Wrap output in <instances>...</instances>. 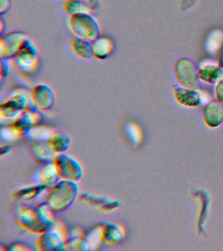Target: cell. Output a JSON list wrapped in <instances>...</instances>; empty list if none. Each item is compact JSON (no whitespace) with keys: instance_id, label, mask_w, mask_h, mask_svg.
I'll return each mask as SVG.
<instances>
[{"instance_id":"cell-1","label":"cell","mask_w":223,"mask_h":251,"mask_svg":"<svg viewBox=\"0 0 223 251\" xmlns=\"http://www.w3.org/2000/svg\"><path fill=\"white\" fill-rule=\"evenodd\" d=\"M16 219L25 230L39 235L51 228L56 219L44 201L36 205L21 203L16 209Z\"/></svg>"},{"instance_id":"cell-2","label":"cell","mask_w":223,"mask_h":251,"mask_svg":"<svg viewBox=\"0 0 223 251\" xmlns=\"http://www.w3.org/2000/svg\"><path fill=\"white\" fill-rule=\"evenodd\" d=\"M79 192L78 182L61 179L50 188L44 201L56 215L69 209L77 199Z\"/></svg>"},{"instance_id":"cell-3","label":"cell","mask_w":223,"mask_h":251,"mask_svg":"<svg viewBox=\"0 0 223 251\" xmlns=\"http://www.w3.org/2000/svg\"><path fill=\"white\" fill-rule=\"evenodd\" d=\"M11 60L15 71L22 75H30L36 72L39 65L38 50L32 39L28 37Z\"/></svg>"},{"instance_id":"cell-4","label":"cell","mask_w":223,"mask_h":251,"mask_svg":"<svg viewBox=\"0 0 223 251\" xmlns=\"http://www.w3.org/2000/svg\"><path fill=\"white\" fill-rule=\"evenodd\" d=\"M69 229L55 219L51 228L41 233L36 242L39 251H66L65 240Z\"/></svg>"},{"instance_id":"cell-5","label":"cell","mask_w":223,"mask_h":251,"mask_svg":"<svg viewBox=\"0 0 223 251\" xmlns=\"http://www.w3.org/2000/svg\"><path fill=\"white\" fill-rule=\"evenodd\" d=\"M69 25L75 36L89 41L100 35V27L97 20L89 13L70 16Z\"/></svg>"},{"instance_id":"cell-6","label":"cell","mask_w":223,"mask_h":251,"mask_svg":"<svg viewBox=\"0 0 223 251\" xmlns=\"http://www.w3.org/2000/svg\"><path fill=\"white\" fill-rule=\"evenodd\" d=\"M44 118L42 111L38 109L31 101L26 109L13 123L9 125H10L17 136L25 137L33 127L40 125Z\"/></svg>"},{"instance_id":"cell-7","label":"cell","mask_w":223,"mask_h":251,"mask_svg":"<svg viewBox=\"0 0 223 251\" xmlns=\"http://www.w3.org/2000/svg\"><path fill=\"white\" fill-rule=\"evenodd\" d=\"M175 75L179 85L189 89L200 88L197 66L189 58H181L175 65Z\"/></svg>"},{"instance_id":"cell-8","label":"cell","mask_w":223,"mask_h":251,"mask_svg":"<svg viewBox=\"0 0 223 251\" xmlns=\"http://www.w3.org/2000/svg\"><path fill=\"white\" fill-rule=\"evenodd\" d=\"M53 162L61 179L78 182L83 177V166L74 156L61 153L57 154Z\"/></svg>"},{"instance_id":"cell-9","label":"cell","mask_w":223,"mask_h":251,"mask_svg":"<svg viewBox=\"0 0 223 251\" xmlns=\"http://www.w3.org/2000/svg\"><path fill=\"white\" fill-rule=\"evenodd\" d=\"M174 96L180 105L187 107H204L211 101L210 96L205 90L200 88L189 89L179 84L173 86Z\"/></svg>"},{"instance_id":"cell-10","label":"cell","mask_w":223,"mask_h":251,"mask_svg":"<svg viewBox=\"0 0 223 251\" xmlns=\"http://www.w3.org/2000/svg\"><path fill=\"white\" fill-rule=\"evenodd\" d=\"M28 35L22 31H11L1 35L0 38V58L12 59L22 48Z\"/></svg>"},{"instance_id":"cell-11","label":"cell","mask_w":223,"mask_h":251,"mask_svg":"<svg viewBox=\"0 0 223 251\" xmlns=\"http://www.w3.org/2000/svg\"><path fill=\"white\" fill-rule=\"evenodd\" d=\"M28 104L25 94L17 93L11 96L0 106V117L1 121L4 120L8 121L9 124L13 123L26 109Z\"/></svg>"},{"instance_id":"cell-12","label":"cell","mask_w":223,"mask_h":251,"mask_svg":"<svg viewBox=\"0 0 223 251\" xmlns=\"http://www.w3.org/2000/svg\"><path fill=\"white\" fill-rule=\"evenodd\" d=\"M80 200L102 212L114 211L121 206V202L118 200L90 192H83L80 196Z\"/></svg>"},{"instance_id":"cell-13","label":"cell","mask_w":223,"mask_h":251,"mask_svg":"<svg viewBox=\"0 0 223 251\" xmlns=\"http://www.w3.org/2000/svg\"><path fill=\"white\" fill-rule=\"evenodd\" d=\"M199 78L207 84H216L223 78V68L218 62L202 59L197 65Z\"/></svg>"},{"instance_id":"cell-14","label":"cell","mask_w":223,"mask_h":251,"mask_svg":"<svg viewBox=\"0 0 223 251\" xmlns=\"http://www.w3.org/2000/svg\"><path fill=\"white\" fill-rule=\"evenodd\" d=\"M33 104L40 111H49L55 103V94L50 86L39 84L33 89L32 96Z\"/></svg>"},{"instance_id":"cell-15","label":"cell","mask_w":223,"mask_h":251,"mask_svg":"<svg viewBox=\"0 0 223 251\" xmlns=\"http://www.w3.org/2000/svg\"><path fill=\"white\" fill-rule=\"evenodd\" d=\"M60 180L61 178L54 162L42 164L33 177V181L35 183L43 184L50 188L55 185Z\"/></svg>"},{"instance_id":"cell-16","label":"cell","mask_w":223,"mask_h":251,"mask_svg":"<svg viewBox=\"0 0 223 251\" xmlns=\"http://www.w3.org/2000/svg\"><path fill=\"white\" fill-rule=\"evenodd\" d=\"M203 119L211 128H217L223 123V105L217 100H211L203 107Z\"/></svg>"},{"instance_id":"cell-17","label":"cell","mask_w":223,"mask_h":251,"mask_svg":"<svg viewBox=\"0 0 223 251\" xmlns=\"http://www.w3.org/2000/svg\"><path fill=\"white\" fill-rule=\"evenodd\" d=\"M50 190L48 186L35 183L19 188L15 192L14 196L16 200H20L23 203L32 204V202L40 200L45 194H48Z\"/></svg>"},{"instance_id":"cell-18","label":"cell","mask_w":223,"mask_h":251,"mask_svg":"<svg viewBox=\"0 0 223 251\" xmlns=\"http://www.w3.org/2000/svg\"><path fill=\"white\" fill-rule=\"evenodd\" d=\"M103 242L111 246L122 242L126 235L122 225L113 222H103Z\"/></svg>"},{"instance_id":"cell-19","label":"cell","mask_w":223,"mask_h":251,"mask_svg":"<svg viewBox=\"0 0 223 251\" xmlns=\"http://www.w3.org/2000/svg\"><path fill=\"white\" fill-rule=\"evenodd\" d=\"M93 57L99 60H104L110 56L115 49V43L111 38L99 35L91 41Z\"/></svg>"},{"instance_id":"cell-20","label":"cell","mask_w":223,"mask_h":251,"mask_svg":"<svg viewBox=\"0 0 223 251\" xmlns=\"http://www.w3.org/2000/svg\"><path fill=\"white\" fill-rule=\"evenodd\" d=\"M30 152L33 158L39 162L44 163L53 162L57 156L50 143L31 142Z\"/></svg>"},{"instance_id":"cell-21","label":"cell","mask_w":223,"mask_h":251,"mask_svg":"<svg viewBox=\"0 0 223 251\" xmlns=\"http://www.w3.org/2000/svg\"><path fill=\"white\" fill-rule=\"evenodd\" d=\"M103 242V224L101 223L85 233L83 243L85 251L97 250Z\"/></svg>"},{"instance_id":"cell-22","label":"cell","mask_w":223,"mask_h":251,"mask_svg":"<svg viewBox=\"0 0 223 251\" xmlns=\"http://www.w3.org/2000/svg\"><path fill=\"white\" fill-rule=\"evenodd\" d=\"M223 47V31L213 29L207 33L203 42V49L207 54L213 56L217 54Z\"/></svg>"},{"instance_id":"cell-23","label":"cell","mask_w":223,"mask_h":251,"mask_svg":"<svg viewBox=\"0 0 223 251\" xmlns=\"http://www.w3.org/2000/svg\"><path fill=\"white\" fill-rule=\"evenodd\" d=\"M49 143L56 154L67 152L72 145L70 135L63 131L54 130Z\"/></svg>"},{"instance_id":"cell-24","label":"cell","mask_w":223,"mask_h":251,"mask_svg":"<svg viewBox=\"0 0 223 251\" xmlns=\"http://www.w3.org/2000/svg\"><path fill=\"white\" fill-rule=\"evenodd\" d=\"M85 233L80 227L69 229L65 240L66 251H85L83 243Z\"/></svg>"},{"instance_id":"cell-25","label":"cell","mask_w":223,"mask_h":251,"mask_svg":"<svg viewBox=\"0 0 223 251\" xmlns=\"http://www.w3.org/2000/svg\"><path fill=\"white\" fill-rule=\"evenodd\" d=\"M70 44H71L72 50L80 58L90 59L93 57L91 41L81 38V37L75 36L72 37Z\"/></svg>"},{"instance_id":"cell-26","label":"cell","mask_w":223,"mask_h":251,"mask_svg":"<svg viewBox=\"0 0 223 251\" xmlns=\"http://www.w3.org/2000/svg\"><path fill=\"white\" fill-rule=\"evenodd\" d=\"M53 131L50 127L39 125L33 127L25 137L30 142H48Z\"/></svg>"},{"instance_id":"cell-27","label":"cell","mask_w":223,"mask_h":251,"mask_svg":"<svg viewBox=\"0 0 223 251\" xmlns=\"http://www.w3.org/2000/svg\"><path fill=\"white\" fill-rule=\"evenodd\" d=\"M124 132L129 142L133 147H138L142 141V129L134 122H128L124 126Z\"/></svg>"},{"instance_id":"cell-28","label":"cell","mask_w":223,"mask_h":251,"mask_svg":"<svg viewBox=\"0 0 223 251\" xmlns=\"http://www.w3.org/2000/svg\"><path fill=\"white\" fill-rule=\"evenodd\" d=\"M63 8L70 16L90 13L89 7L81 0H68L64 3Z\"/></svg>"},{"instance_id":"cell-29","label":"cell","mask_w":223,"mask_h":251,"mask_svg":"<svg viewBox=\"0 0 223 251\" xmlns=\"http://www.w3.org/2000/svg\"><path fill=\"white\" fill-rule=\"evenodd\" d=\"M0 137H1V140L5 143L12 142L19 138L10 125H6L5 126L1 127Z\"/></svg>"},{"instance_id":"cell-30","label":"cell","mask_w":223,"mask_h":251,"mask_svg":"<svg viewBox=\"0 0 223 251\" xmlns=\"http://www.w3.org/2000/svg\"><path fill=\"white\" fill-rule=\"evenodd\" d=\"M7 60H6V59L1 58V61H0V79H1V82H2L9 75V66Z\"/></svg>"},{"instance_id":"cell-31","label":"cell","mask_w":223,"mask_h":251,"mask_svg":"<svg viewBox=\"0 0 223 251\" xmlns=\"http://www.w3.org/2000/svg\"><path fill=\"white\" fill-rule=\"evenodd\" d=\"M214 94L217 101L223 105V78L215 84Z\"/></svg>"},{"instance_id":"cell-32","label":"cell","mask_w":223,"mask_h":251,"mask_svg":"<svg viewBox=\"0 0 223 251\" xmlns=\"http://www.w3.org/2000/svg\"><path fill=\"white\" fill-rule=\"evenodd\" d=\"M31 249L28 245L25 244L23 243H13L9 246L7 247L6 250L7 251H30Z\"/></svg>"},{"instance_id":"cell-33","label":"cell","mask_w":223,"mask_h":251,"mask_svg":"<svg viewBox=\"0 0 223 251\" xmlns=\"http://www.w3.org/2000/svg\"><path fill=\"white\" fill-rule=\"evenodd\" d=\"M11 0H0V15L6 13L11 8Z\"/></svg>"},{"instance_id":"cell-34","label":"cell","mask_w":223,"mask_h":251,"mask_svg":"<svg viewBox=\"0 0 223 251\" xmlns=\"http://www.w3.org/2000/svg\"><path fill=\"white\" fill-rule=\"evenodd\" d=\"M12 150V147L9 145H5L4 146L1 147V156L8 154Z\"/></svg>"},{"instance_id":"cell-35","label":"cell","mask_w":223,"mask_h":251,"mask_svg":"<svg viewBox=\"0 0 223 251\" xmlns=\"http://www.w3.org/2000/svg\"><path fill=\"white\" fill-rule=\"evenodd\" d=\"M5 28H6V26H5L4 21L2 19H0V33H1V35L4 34Z\"/></svg>"},{"instance_id":"cell-36","label":"cell","mask_w":223,"mask_h":251,"mask_svg":"<svg viewBox=\"0 0 223 251\" xmlns=\"http://www.w3.org/2000/svg\"><path fill=\"white\" fill-rule=\"evenodd\" d=\"M218 62L219 65L223 68V48L221 51L220 54H219Z\"/></svg>"}]
</instances>
